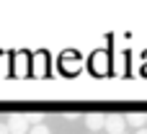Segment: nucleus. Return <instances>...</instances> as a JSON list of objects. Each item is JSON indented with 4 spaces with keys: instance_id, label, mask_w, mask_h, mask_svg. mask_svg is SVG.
Returning <instances> with one entry per match:
<instances>
[{
    "instance_id": "obj_8",
    "label": "nucleus",
    "mask_w": 147,
    "mask_h": 134,
    "mask_svg": "<svg viewBox=\"0 0 147 134\" xmlns=\"http://www.w3.org/2000/svg\"><path fill=\"white\" fill-rule=\"evenodd\" d=\"M0 134H10V129H8V124H0Z\"/></svg>"
},
{
    "instance_id": "obj_6",
    "label": "nucleus",
    "mask_w": 147,
    "mask_h": 134,
    "mask_svg": "<svg viewBox=\"0 0 147 134\" xmlns=\"http://www.w3.org/2000/svg\"><path fill=\"white\" fill-rule=\"evenodd\" d=\"M16 75H26V57H16Z\"/></svg>"
},
{
    "instance_id": "obj_2",
    "label": "nucleus",
    "mask_w": 147,
    "mask_h": 134,
    "mask_svg": "<svg viewBox=\"0 0 147 134\" xmlns=\"http://www.w3.org/2000/svg\"><path fill=\"white\" fill-rule=\"evenodd\" d=\"M124 129H127V119L124 116H119V114L106 116V132L109 134H124Z\"/></svg>"
},
{
    "instance_id": "obj_3",
    "label": "nucleus",
    "mask_w": 147,
    "mask_h": 134,
    "mask_svg": "<svg viewBox=\"0 0 147 134\" xmlns=\"http://www.w3.org/2000/svg\"><path fill=\"white\" fill-rule=\"evenodd\" d=\"M85 127H88L90 132L106 129V116H103V114H88V116H85Z\"/></svg>"
},
{
    "instance_id": "obj_4",
    "label": "nucleus",
    "mask_w": 147,
    "mask_h": 134,
    "mask_svg": "<svg viewBox=\"0 0 147 134\" xmlns=\"http://www.w3.org/2000/svg\"><path fill=\"white\" fill-rule=\"evenodd\" d=\"M124 119H127V124L134 127V129H145V124H147V114H140V111H132V114H127Z\"/></svg>"
},
{
    "instance_id": "obj_5",
    "label": "nucleus",
    "mask_w": 147,
    "mask_h": 134,
    "mask_svg": "<svg viewBox=\"0 0 147 134\" xmlns=\"http://www.w3.org/2000/svg\"><path fill=\"white\" fill-rule=\"evenodd\" d=\"M36 77H41L44 72H47V59H44V54H36L34 57V70H31Z\"/></svg>"
},
{
    "instance_id": "obj_7",
    "label": "nucleus",
    "mask_w": 147,
    "mask_h": 134,
    "mask_svg": "<svg viewBox=\"0 0 147 134\" xmlns=\"http://www.w3.org/2000/svg\"><path fill=\"white\" fill-rule=\"evenodd\" d=\"M28 134H52V132H49V127H47V124H36V127H31V129H28Z\"/></svg>"
},
{
    "instance_id": "obj_9",
    "label": "nucleus",
    "mask_w": 147,
    "mask_h": 134,
    "mask_svg": "<svg viewBox=\"0 0 147 134\" xmlns=\"http://www.w3.org/2000/svg\"><path fill=\"white\" fill-rule=\"evenodd\" d=\"M137 134H147V127H145V129H137Z\"/></svg>"
},
{
    "instance_id": "obj_10",
    "label": "nucleus",
    "mask_w": 147,
    "mask_h": 134,
    "mask_svg": "<svg viewBox=\"0 0 147 134\" xmlns=\"http://www.w3.org/2000/svg\"><path fill=\"white\" fill-rule=\"evenodd\" d=\"M124 134H127V132H124Z\"/></svg>"
},
{
    "instance_id": "obj_1",
    "label": "nucleus",
    "mask_w": 147,
    "mask_h": 134,
    "mask_svg": "<svg viewBox=\"0 0 147 134\" xmlns=\"http://www.w3.org/2000/svg\"><path fill=\"white\" fill-rule=\"evenodd\" d=\"M8 129H10V134H28L31 124H28L26 114H10L8 116Z\"/></svg>"
}]
</instances>
